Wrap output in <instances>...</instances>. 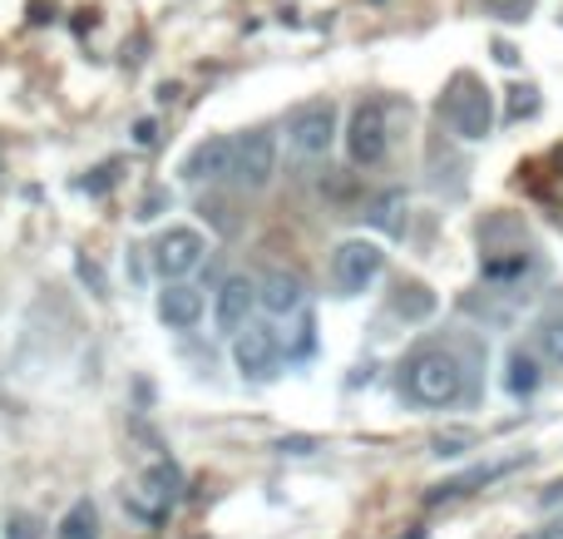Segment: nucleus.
Returning a JSON list of instances; mask_svg holds the SVG:
<instances>
[{
    "mask_svg": "<svg viewBox=\"0 0 563 539\" xmlns=\"http://www.w3.org/2000/svg\"><path fill=\"white\" fill-rule=\"evenodd\" d=\"M400 382H406V396L416 406H455L460 392H465V366L445 346H420L406 362Z\"/></svg>",
    "mask_w": 563,
    "mask_h": 539,
    "instance_id": "obj_1",
    "label": "nucleus"
},
{
    "mask_svg": "<svg viewBox=\"0 0 563 539\" xmlns=\"http://www.w3.org/2000/svg\"><path fill=\"white\" fill-rule=\"evenodd\" d=\"M445 119L460 139H485L495 124V105H489V89L475 75H460L445 95Z\"/></svg>",
    "mask_w": 563,
    "mask_h": 539,
    "instance_id": "obj_2",
    "label": "nucleus"
},
{
    "mask_svg": "<svg viewBox=\"0 0 563 539\" xmlns=\"http://www.w3.org/2000/svg\"><path fill=\"white\" fill-rule=\"evenodd\" d=\"M277 174V134L273 129H247L233 139V178L243 188H267Z\"/></svg>",
    "mask_w": 563,
    "mask_h": 539,
    "instance_id": "obj_3",
    "label": "nucleus"
},
{
    "mask_svg": "<svg viewBox=\"0 0 563 539\" xmlns=\"http://www.w3.org/2000/svg\"><path fill=\"white\" fill-rule=\"evenodd\" d=\"M203 257H208V238L198 233V228H168V233L154 243V273L168 277V283H178V277L198 273Z\"/></svg>",
    "mask_w": 563,
    "mask_h": 539,
    "instance_id": "obj_4",
    "label": "nucleus"
},
{
    "mask_svg": "<svg viewBox=\"0 0 563 539\" xmlns=\"http://www.w3.org/2000/svg\"><path fill=\"white\" fill-rule=\"evenodd\" d=\"M233 362L247 382H267V376H277V362H282L277 337L267 332V327H243V332L233 337Z\"/></svg>",
    "mask_w": 563,
    "mask_h": 539,
    "instance_id": "obj_5",
    "label": "nucleus"
},
{
    "mask_svg": "<svg viewBox=\"0 0 563 539\" xmlns=\"http://www.w3.org/2000/svg\"><path fill=\"white\" fill-rule=\"evenodd\" d=\"M346 154L356 164H376L386 154V109L380 105H356V114L346 119Z\"/></svg>",
    "mask_w": 563,
    "mask_h": 539,
    "instance_id": "obj_6",
    "label": "nucleus"
},
{
    "mask_svg": "<svg viewBox=\"0 0 563 539\" xmlns=\"http://www.w3.org/2000/svg\"><path fill=\"white\" fill-rule=\"evenodd\" d=\"M380 263H386V257H380V248H371V243H341L336 257H331V273H336L341 293H366V287L376 283Z\"/></svg>",
    "mask_w": 563,
    "mask_h": 539,
    "instance_id": "obj_7",
    "label": "nucleus"
},
{
    "mask_svg": "<svg viewBox=\"0 0 563 539\" xmlns=\"http://www.w3.org/2000/svg\"><path fill=\"white\" fill-rule=\"evenodd\" d=\"M291 144H297L301 158H321L331 144H336V109H331V105L301 109L297 124H291Z\"/></svg>",
    "mask_w": 563,
    "mask_h": 539,
    "instance_id": "obj_8",
    "label": "nucleus"
},
{
    "mask_svg": "<svg viewBox=\"0 0 563 539\" xmlns=\"http://www.w3.org/2000/svg\"><path fill=\"white\" fill-rule=\"evenodd\" d=\"M228 168H233V144H228L223 134H213V139H203L198 148H188L184 164H178V174H184L188 184H208V178L228 174Z\"/></svg>",
    "mask_w": 563,
    "mask_h": 539,
    "instance_id": "obj_9",
    "label": "nucleus"
},
{
    "mask_svg": "<svg viewBox=\"0 0 563 539\" xmlns=\"http://www.w3.org/2000/svg\"><path fill=\"white\" fill-rule=\"evenodd\" d=\"M253 307H257V287L247 283V277H228V283L218 287V327H223V332H233V337L243 332Z\"/></svg>",
    "mask_w": 563,
    "mask_h": 539,
    "instance_id": "obj_10",
    "label": "nucleus"
},
{
    "mask_svg": "<svg viewBox=\"0 0 563 539\" xmlns=\"http://www.w3.org/2000/svg\"><path fill=\"white\" fill-rule=\"evenodd\" d=\"M257 302H263L273 317H287V312H297V307L307 302V283H301L297 273H282V267H273V273L257 283Z\"/></svg>",
    "mask_w": 563,
    "mask_h": 539,
    "instance_id": "obj_11",
    "label": "nucleus"
},
{
    "mask_svg": "<svg viewBox=\"0 0 563 539\" xmlns=\"http://www.w3.org/2000/svg\"><path fill=\"white\" fill-rule=\"evenodd\" d=\"M158 317H164L168 327H194L198 317H203V293L178 277V283H168L164 293H158Z\"/></svg>",
    "mask_w": 563,
    "mask_h": 539,
    "instance_id": "obj_12",
    "label": "nucleus"
},
{
    "mask_svg": "<svg viewBox=\"0 0 563 539\" xmlns=\"http://www.w3.org/2000/svg\"><path fill=\"white\" fill-rule=\"evenodd\" d=\"M525 461H499V465H475V471H465V475H455V481H445V485H435V491L426 495L430 505H440V501H455V495H470V491H479V485H489V481H499V475H509V471H519Z\"/></svg>",
    "mask_w": 563,
    "mask_h": 539,
    "instance_id": "obj_13",
    "label": "nucleus"
},
{
    "mask_svg": "<svg viewBox=\"0 0 563 539\" xmlns=\"http://www.w3.org/2000/svg\"><path fill=\"white\" fill-rule=\"evenodd\" d=\"M539 382H544V372H539V356L534 352H509V362H505V392L509 396H534L539 392Z\"/></svg>",
    "mask_w": 563,
    "mask_h": 539,
    "instance_id": "obj_14",
    "label": "nucleus"
},
{
    "mask_svg": "<svg viewBox=\"0 0 563 539\" xmlns=\"http://www.w3.org/2000/svg\"><path fill=\"white\" fill-rule=\"evenodd\" d=\"M59 539H95V505H75L59 525Z\"/></svg>",
    "mask_w": 563,
    "mask_h": 539,
    "instance_id": "obj_15",
    "label": "nucleus"
},
{
    "mask_svg": "<svg viewBox=\"0 0 563 539\" xmlns=\"http://www.w3.org/2000/svg\"><path fill=\"white\" fill-rule=\"evenodd\" d=\"M539 346H544L549 362H563V317H544L539 322Z\"/></svg>",
    "mask_w": 563,
    "mask_h": 539,
    "instance_id": "obj_16",
    "label": "nucleus"
},
{
    "mask_svg": "<svg viewBox=\"0 0 563 539\" xmlns=\"http://www.w3.org/2000/svg\"><path fill=\"white\" fill-rule=\"evenodd\" d=\"M400 293H406L400 297V312H410V317H426L430 307H435V297H430L426 287H400Z\"/></svg>",
    "mask_w": 563,
    "mask_h": 539,
    "instance_id": "obj_17",
    "label": "nucleus"
},
{
    "mask_svg": "<svg viewBox=\"0 0 563 539\" xmlns=\"http://www.w3.org/2000/svg\"><path fill=\"white\" fill-rule=\"evenodd\" d=\"M371 223H376V228H390V233H400V198L390 194L386 204H376V213H371Z\"/></svg>",
    "mask_w": 563,
    "mask_h": 539,
    "instance_id": "obj_18",
    "label": "nucleus"
},
{
    "mask_svg": "<svg viewBox=\"0 0 563 539\" xmlns=\"http://www.w3.org/2000/svg\"><path fill=\"white\" fill-rule=\"evenodd\" d=\"M5 539H40V520H35V515H10V520H5Z\"/></svg>",
    "mask_w": 563,
    "mask_h": 539,
    "instance_id": "obj_19",
    "label": "nucleus"
},
{
    "mask_svg": "<svg viewBox=\"0 0 563 539\" xmlns=\"http://www.w3.org/2000/svg\"><path fill=\"white\" fill-rule=\"evenodd\" d=\"M470 441H475L470 431H450V436H440V441H435V451L440 455H460V446H470Z\"/></svg>",
    "mask_w": 563,
    "mask_h": 539,
    "instance_id": "obj_20",
    "label": "nucleus"
},
{
    "mask_svg": "<svg viewBox=\"0 0 563 539\" xmlns=\"http://www.w3.org/2000/svg\"><path fill=\"white\" fill-rule=\"evenodd\" d=\"M534 109H539V99H534V89H515V109H509V114H515V119H525V114H534Z\"/></svg>",
    "mask_w": 563,
    "mask_h": 539,
    "instance_id": "obj_21",
    "label": "nucleus"
},
{
    "mask_svg": "<svg viewBox=\"0 0 563 539\" xmlns=\"http://www.w3.org/2000/svg\"><path fill=\"white\" fill-rule=\"evenodd\" d=\"M489 10H499V15H509V20H519V10H529V0H485Z\"/></svg>",
    "mask_w": 563,
    "mask_h": 539,
    "instance_id": "obj_22",
    "label": "nucleus"
},
{
    "mask_svg": "<svg viewBox=\"0 0 563 539\" xmlns=\"http://www.w3.org/2000/svg\"><path fill=\"white\" fill-rule=\"evenodd\" d=\"M134 139H139V144H154V139H158L154 119H144V124H134Z\"/></svg>",
    "mask_w": 563,
    "mask_h": 539,
    "instance_id": "obj_23",
    "label": "nucleus"
},
{
    "mask_svg": "<svg viewBox=\"0 0 563 539\" xmlns=\"http://www.w3.org/2000/svg\"><path fill=\"white\" fill-rule=\"evenodd\" d=\"M544 539H563V525H549V530H544Z\"/></svg>",
    "mask_w": 563,
    "mask_h": 539,
    "instance_id": "obj_24",
    "label": "nucleus"
},
{
    "mask_svg": "<svg viewBox=\"0 0 563 539\" xmlns=\"http://www.w3.org/2000/svg\"><path fill=\"white\" fill-rule=\"evenodd\" d=\"M529 539H544V535H529Z\"/></svg>",
    "mask_w": 563,
    "mask_h": 539,
    "instance_id": "obj_25",
    "label": "nucleus"
}]
</instances>
